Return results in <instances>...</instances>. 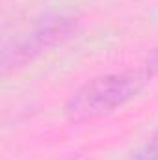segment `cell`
Wrapping results in <instances>:
<instances>
[{
  "mask_svg": "<svg viewBox=\"0 0 158 160\" xmlns=\"http://www.w3.org/2000/svg\"><path fill=\"white\" fill-rule=\"evenodd\" d=\"M149 77L151 75L145 69L95 77L71 93L63 112L73 123H87L106 118L138 97Z\"/></svg>",
  "mask_w": 158,
  "mask_h": 160,
  "instance_id": "1",
  "label": "cell"
},
{
  "mask_svg": "<svg viewBox=\"0 0 158 160\" xmlns=\"http://www.w3.org/2000/svg\"><path fill=\"white\" fill-rule=\"evenodd\" d=\"M77 28H78V22L77 19H71V17L54 19L43 24L28 39L21 41L17 47H13V50H4V56H2L4 71L21 67L26 62H32L36 56H39L47 48H52L63 43L65 39H69L77 32Z\"/></svg>",
  "mask_w": 158,
  "mask_h": 160,
  "instance_id": "2",
  "label": "cell"
},
{
  "mask_svg": "<svg viewBox=\"0 0 158 160\" xmlns=\"http://www.w3.org/2000/svg\"><path fill=\"white\" fill-rule=\"evenodd\" d=\"M126 160H158V130L149 136L141 145H138Z\"/></svg>",
  "mask_w": 158,
  "mask_h": 160,
  "instance_id": "3",
  "label": "cell"
},
{
  "mask_svg": "<svg viewBox=\"0 0 158 160\" xmlns=\"http://www.w3.org/2000/svg\"><path fill=\"white\" fill-rule=\"evenodd\" d=\"M145 71H147L151 77H158V47H155V48L149 52V56H147V60H145Z\"/></svg>",
  "mask_w": 158,
  "mask_h": 160,
  "instance_id": "4",
  "label": "cell"
}]
</instances>
